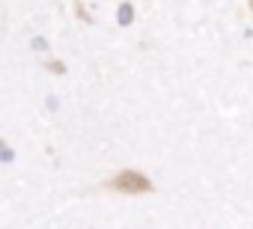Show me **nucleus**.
Instances as JSON below:
<instances>
[{
    "mask_svg": "<svg viewBox=\"0 0 253 229\" xmlns=\"http://www.w3.org/2000/svg\"><path fill=\"white\" fill-rule=\"evenodd\" d=\"M113 188H119V191H146L149 182L140 179L137 173H125V176H119V179L113 182Z\"/></svg>",
    "mask_w": 253,
    "mask_h": 229,
    "instance_id": "nucleus-1",
    "label": "nucleus"
},
{
    "mask_svg": "<svg viewBox=\"0 0 253 229\" xmlns=\"http://www.w3.org/2000/svg\"><path fill=\"white\" fill-rule=\"evenodd\" d=\"M116 21H119L122 27H128V24L134 21V9H131V3H122V6H119V12H116Z\"/></svg>",
    "mask_w": 253,
    "mask_h": 229,
    "instance_id": "nucleus-2",
    "label": "nucleus"
},
{
    "mask_svg": "<svg viewBox=\"0 0 253 229\" xmlns=\"http://www.w3.org/2000/svg\"><path fill=\"white\" fill-rule=\"evenodd\" d=\"M0 161H12V152L6 146H0Z\"/></svg>",
    "mask_w": 253,
    "mask_h": 229,
    "instance_id": "nucleus-3",
    "label": "nucleus"
}]
</instances>
